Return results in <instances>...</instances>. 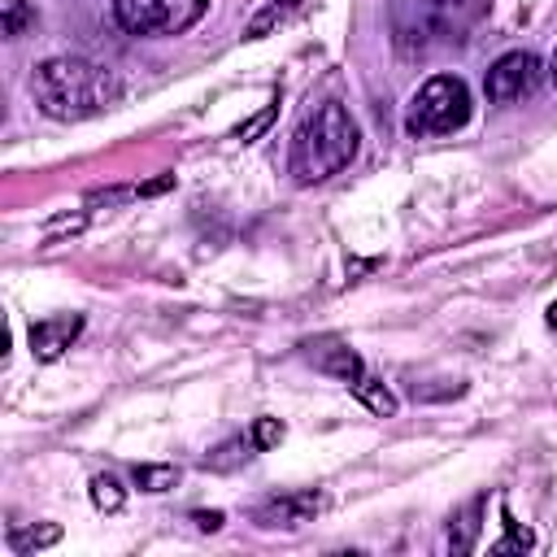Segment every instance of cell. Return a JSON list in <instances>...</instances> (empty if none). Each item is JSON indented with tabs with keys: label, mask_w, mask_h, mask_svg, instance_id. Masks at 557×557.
Instances as JSON below:
<instances>
[{
	"label": "cell",
	"mask_w": 557,
	"mask_h": 557,
	"mask_svg": "<svg viewBox=\"0 0 557 557\" xmlns=\"http://www.w3.org/2000/svg\"><path fill=\"white\" fill-rule=\"evenodd\" d=\"M278 440H283V422H278V418H257L252 444H257V448H270V444H278Z\"/></svg>",
	"instance_id": "ac0fdd59"
},
{
	"label": "cell",
	"mask_w": 557,
	"mask_h": 557,
	"mask_svg": "<svg viewBox=\"0 0 557 557\" xmlns=\"http://www.w3.org/2000/svg\"><path fill=\"white\" fill-rule=\"evenodd\" d=\"M213 0H113V22L126 35H183Z\"/></svg>",
	"instance_id": "5b68a950"
},
{
	"label": "cell",
	"mask_w": 557,
	"mask_h": 557,
	"mask_svg": "<svg viewBox=\"0 0 557 557\" xmlns=\"http://www.w3.org/2000/svg\"><path fill=\"white\" fill-rule=\"evenodd\" d=\"M540 74H544L540 57L518 48V52H505V57H496V61L487 65V74H483V91H487L492 104H522L527 96H535Z\"/></svg>",
	"instance_id": "8992f818"
},
{
	"label": "cell",
	"mask_w": 557,
	"mask_h": 557,
	"mask_svg": "<svg viewBox=\"0 0 557 557\" xmlns=\"http://www.w3.org/2000/svg\"><path fill=\"white\" fill-rule=\"evenodd\" d=\"M474 513H479V500L457 518V535L448 531V548L453 553H466V548H474V531H479V522H474Z\"/></svg>",
	"instance_id": "2e32d148"
},
{
	"label": "cell",
	"mask_w": 557,
	"mask_h": 557,
	"mask_svg": "<svg viewBox=\"0 0 557 557\" xmlns=\"http://www.w3.org/2000/svg\"><path fill=\"white\" fill-rule=\"evenodd\" d=\"M474 17V0H387V26L400 57H426L453 39Z\"/></svg>",
	"instance_id": "3957f363"
},
{
	"label": "cell",
	"mask_w": 557,
	"mask_h": 557,
	"mask_svg": "<svg viewBox=\"0 0 557 557\" xmlns=\"http://www.w3.org/2000/svg\"><path fill=\"white\" fill-rule=\"evenodd\" d=\"M61 540V527H39V531H17L13 535V548L26 553V548H44V544H57Z\"/></svg>",
	"instance_id": "e0dca14e"
},
{
	"label": "cell",
	"mask_w": 557,
	"mask_h": 557,
	"mask_svg": "<svg viewBox=\"0 0 557 557\" xmlns=\"http://www.w3.org/2000/svg\"><path fill=\"white\" fill-rule=\"evenodd\" d=\"M131 479H135V487H144V492H165V487L178 483V466H135Z\"/></svg>",
	"instance_id": "4fadbf2b"
},
{
	"label": "cell",
	"mask_w": 557,
	"mask_h": 557,
	"mask_svg": "<svg viewBox=\"0 0 557 557\" xmlns=\"http://www.w3.org/2000/svg\"><path fill=\"white\" fill-rule=\"evenodd\" d=\"M548 74H553V83H557V52H553V61H548Z\"/></svg>",
	"instance_id": "44dd1931"
},
{
	"label": "cell",
	"mask_w": 557,
	"mask_h": 557,
	"mask_svg": "<svg viewBox=\"0 0 557 557\" xmlns=\"http://www.w3.org/2000/svg\"><path fill=\"white\" fill-rule=\"evenodd\" d=\"M191 518H196L200 531H218V527H222V513H218V509H213V513H191Z\"/></svg>",
	"instance_id": "ffe728a7"
},
{
	"label": "cell",
	"mask_w": 557,
	"mask_h": 557,
	"mask_svg": "<svg viewBox=\"0 0 557 557\" xmlns=\"http://www.w3.org/2000/svg\"><path fill=\"white\" fill-rule=\"evenodd\" d=\"M318 509H322V496H318V492H283V496L261 500V505L252 509V522H257V527H270V531H274V527L292 531V527H300V522H313Z\"/></svg>",
	"instance_id": "52a82bcc"
},
{
	"label": "cell",
	"mask_w": 557,
	"mask_h": 557,
	"mask_svg": "<svg viewBox=\"0 0 557 557\" xmlns=\"http://www.w3.org/2000/svg\"><path fill=\"white\" fill-rule=\"evenodd\" d=\"M548 322H553V326H557V305H553V309H548Z\"/></svg>",
	"instance_id": "7402d4cb"
},
{
	"label": "cell",
	"mask_w": 557,
	"mask_h": 557,
	"mask_svg": "<svg viewBox=\"0 0 557 557\" xmlns=\"http://www.w3.org/2000/svg\"><path fill=\"white\" fill-rule=\"evenodd\" d=\"M361 148V131L352 122V113L335 100L318 104L296 131H292V144H287V174L296 187H313L331 174H339Z\"/></svg>",
	"instance_id": "7a4b0ae2"
},
{
	"label": "cell",
	"mask_w": 557,
	"mask_h": 557,
	"mask_svg": "<svg viewBox=\"0 0 557 557\" xmlns=\"http://www.w3.org/2000/svg\"><path fill=\"white\" fill-rule=\"evenodd\" d=\"M91 505L104 509V513H117L126 505V492L113 474H91Z\"/></svg>",
	"instance_id": "7c38bea8"
},
{
	"label": "cell",
	"mask_w": 557,
	"mask_h": 557,
	"mask_svg": "<svg viewBox=\"0 0 557 557\" xmlns=\"http://www.w3.org/2000/svg\"><path fill=\"white\" fill-rule=\"evenodd\" d=\"M4 13V39L26 35V26H35V9H26V0H0Z\"/></svg>",
	"instance_id": "5bb4252c"
},
{
	"label": "cell",
	"mask_w": 557,
	"mask_h": 557,
	"mask_svg": "<svg viewBox=\"0 0 557 557\" xmlns=\"http://www.w3.org/2000/svg\"><path fill=\"white\" fill-rule=\"evenodd\" d=\"M248 448H257V444H252V440H231V444L213 448V453L205 457V466H213V470H231L235 461H248Z\"/></svg>",
	"instance_id": "9a60e30c"
},
{
	"label": "cell",
	"mask_w": 557,
	"mask_h": 557,
	"mask_svg": "<svg viewBox=\"0 0 557 557\" xmlns=\"http://www.w3.org/2000/svg\"><path fill=\"white\" fill-rule=\"evenodd\" d=\"M352 392L361 396V405H366V409H374V413H383V418H387V413H396V396H392V392H387L379 379L361 374V379L352 383Z\"/></svg>",
	"instance_id": "8fae6325"
},
{
	"label": "cell",
	"mask_w": 557,
	"mask_h": 557,
	"mask_svg": "<svg viewBox=\"0 0 557 557\" xmlns=\"http://www.w3.org/2000/svg\"><path fill=\"white\" fill-rule=\"evenodd\" d=\"M470 122V87L457 74H431L405 109V131L413 139H435V135H453Z\"/></svg>",
	"instance_id": "277c9868"
},
{
	"label": "cell",
	"mask_w": 557,
	"mask_h": 557,
	"mask_svg": "<svg viewBox=\"0 0 557 557\" xmlns=\"http://www.w3.org/2000/svg\"><path fill=\"white\" fill-rule=\"evenodd\" d=\"M300 4L305 0H270L252 22H248V39H261V35H270L278 22H287L292 13H300Z\"/></svg>",
	"instance_id": "30bf717a"
},
{
	"label": "cell",
	"mask_w": 557,
	"mask_h": 557,
	"mask_svg": "<svg viewBox=\"0 0 557 557\" xmlns=\"http://www.w3.org/2000/svg\"><path fill=\"white\" fill-rule=\"evenodd\" d=\"M30 91L39 113L57 122H83L117 104L122 83L109 65L87 61V57H48L30 74Z\"/></svg>",
	"instance_id": "6da1fadb"
},
{
	"label": "cell",
	"mask_w": 557,
	"mask_h": 557,
	"mask_svg": "<svg viewBox=\"0 0 557 557\" xmlns=\"http://www.w3.org/2000/svg\"><path fill=\"white\" fill-rule=\"evenodd\" d=\"M313 361H318V366H322L326 374H335V379H344L348 387H352V383H357V379L366 374V370H361V357H357L352 348H344V344H331V348H322V352H318Z\"/></svg>",
	"instance_id": "9c48e42d"
},
{
	"label": "cell",
	"mask_w": 557,
	"mask_h": 557,
	"mask_svg": "<svg viewBox=\"0 0 557 557\" xmlns=\"http://www.w3.org/2000/svg\"><path fill=\"white\" fill-rule=\"evenodd\" d=\"M505 527H509V535L500 540V544H492V553H509V548H531V531H522L513 518H505Z\"/></svg>",
	"instance_id": "d6986e66"
},
{
	"label": "cell",
	"mask_w": 557,
	"mask_h": 557,
	"mask_svg": "<svg viewBox=\"0 0 557 557\" xmlns=\"http://www.w3.org/2000/svg\"><path fill=\"white\" fill-rule=\"evenodd\" d=\"M83 331V313H57V318H39L30 326V352L35 361H57Z\"/></svg>",
	"instance_id": "ba28073f"
}]
</instances>
